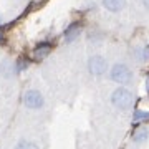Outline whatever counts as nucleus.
<instances>
[{"mask_svg":"<svg viewBox=\"0 0 149 149\" xmlns=\"http://www.w3.org/2000/svg\"><path fill=\"white\" fill-rule=\"evenodd\" d=\"M88 71L93 76H103L108 71V61L103 55H93L88 58Z\"/></svg>","mask_w":149,"mask_h":149,"instance_id":"7ed1b4c3","label":"nucleus"},{"mask_svg":"<svg viewBox=\"0 0 149 149\" xmlns=\"http://www.w3.org/2000/svg\"><path fill=\"white\" fill-rule=\"evenodd\" d=\"M103 7L106 8L108 12H111V13H118V12H121L126 8V0H101Z\"/></svg>","mask_w":149,"mask_h":149,"instance_id":"423d86ee","label":"nucleus"},{"mask_svg":"<svg viewBox=\"0 0 149 149\" xmlns=\"http://www.w3.org/2000/svg\"><path fill=\"white\" fill-rule=\"evenodd\" d=\"M28 66H30V61H28L25 56H20V58L15 61V68L17 71H23V70H27Z\"/></svg>","mask_w":149,"mask_h":149,"instance_id":"f8f14e48","label":"nucleus"},{"mask_svg":"<svg viewBox=\"0 0 149 149\" xmlns=\"http://www.w3.org/2000/svg\"><path fill=\"white\" fill-rule=\"evenodd\" d=\"M13 149H40L37 143H33L30 139H20L18 143L13 146Z\"/></svg>","mask_w":149,"mask_h":149,"instance_id":"9d476101","label":"nucleus"},{"mask_svg":"<svg viewBox=\"0 0 149 149\" xmlns=\"http://www.w3.org/2000/svg\"><path fill=\"white\" fill-rule=\"evenodd\" d=\"M23 104L28 108V109H40V108L45 104V98L38 90H27L25 95H23Z\"/></svg>","mask_w":149,"mask_h":149,"instance_id":"20e7f679","label":"nucleus"},{"mask_svg":"<svg viewBox=\"0 0 149 149\" xmlns=\"http://www.w3.org/2000/svg\"><path fill=\"white\" fill-rule=\"evenodd\" d=\"M0 23H2V15H0Z\"/></svg>","mask_w":149,"mask_h":149,"instance_id":"2eb2a0df","label":"nucleus"},{"mask_svg":"<svg viewBox=\"0 0 149 149\" xmlns=\"http://www.w3.org/2000/svg\"><path fill=\"white\" fill-rule=\"evenodd\" d=\"M111 104L116 109H119V111H126V109H129V108L133 106L134 103V95L133 91L128 90L126 86H118L116 90L111 93Z\"/></svg>","mask_w":149,"mask_h":149,"instance_id":"f257e3e1","label":"nucleus"},{"mask_svg":"<svg viewBox=\"0 0 149 149\" xmlns=\"http://www.w3.org/2000/svg\"><path fill=\"white\" fill-rule=\"evenodd\" d=\"M15 65L12 63L10 60H2L0 61V74L3 76V78H12L13 73H15Z\"/></svg>","mask_w":149,"mask_h":149,"instance_id":"6e6552de","label":"nucleus"},{"mask_svg":"<svg viewBox=\"0 0 149 149\" xmlns=\"http://www.w3.org/2000/svg\"><path fill=\"white\" fill-rule=\"evenodd\" d=\"M133 121L134 123H146V121H149V111H144V109H134Z\"/></svg>","mask_w":149,"mask_h":149,"instance_id":"9b49d317","label":"nucleus"},{"mask_svg":"<svg viewBox=\"0 0 149 149\" xmlns=\"http://www.w3.org/2000/svg\"><path fill=\"white\" fill-rule=\"evenodd\" d=\"M141 3H143V7L149 12V0H141Z\"/></svg>","mask_w":149,"mask_h":149,"instance_id":"4468645a","label":"nucleus"},{"mask_svg":"<svg viewBox=\"0 0 149 149\" xmlns=\"http://www.w3.org/2000/svg\"><path fill=\"white\" fill-rule=\"evenodd\" d=\"M148 138H149L148 128H139V129H136V133L133 134V141H134L136 144L146 143V141H148Z\"/></svg>","mask_w":149,"mask_h":149,"instance_id":"1a4fd4ad","label":"nucleus"},{"mask_svg":"<svg viewBox=\"0 0 149 149\" xmlns=\"http://www.w3.org/2000/svg\"><path fill=\"white\" fill-rule=\"evenodd\" d=\"M133 70L129 68L126 63H114L109 70V78H111L114 83L118 85H129L131 81H133Z\"/></svg>","mask_w":149,"mask_h":149,"instance_id":"f03ea898","label":"nucleus"},{"mask_svg":"<svg viewBox=\"0 0 149 149\" xmlns=\"http://www.w3.org/2000/svg\"><path fill=\"white\" fill-rule=\"evenodd\" d=\"M52 43H48V42H42V43H38L37 47H35V50H33V56L37 60H43V58H47L48 55H50V52H52Z\"/></svg>","mask_w":149,"mask_h":149,"instance_id":"0eeeda50","label":"nucleus"},{"mask_svg":"<svg viewBox=\"0 0 149 149\" xmlns=\"http://www.w3.org/2000/svg\"><path fill=\"white\" fill-rule=\"evenodd\" d=\"M81 33V23L80 22H73V23H70L66 30L63 33V38H65V43H73L76 38L80 37Z\"/></svg>","mask_w":149,"mask_h":149,"instance_id":"39448f33","label":"nucleus"},{"mask_svg":"<svg viewBox=\"0 0 149 149\" xmlns=\"http://www.w3.org/2000/svg\"><path fill=\"white\" fill-rule=\"evenodd\" d=\"M139 60H143V61L149 60V45L144 47V48H141V52H139Z\"/></svg>","mask_w":149,"mask_h":149,"instance_id":"ddd939ff","label":"nucleus"}]
</instances>
